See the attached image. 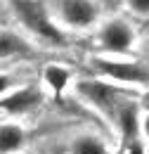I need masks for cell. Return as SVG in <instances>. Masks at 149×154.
<instances>
[{
  "mask_svg": "<svg viewBox=\"0 0 149 154\" xmlns=\"http://www.w3.org/2000/svg\"><path fill=\"white\" fill-rule=\"evenodd\" d=\"M40 100V90H36L33 85H21L14 93H10L7 97L0 100V112L5 114H24L29 109H33Z\"/></svg>",
  "mask_w": 149,
  "mask_h": 154,
  "instance_id": "10",
  "label": "cell"
},
{
  "mask_svg": "<svg viewBox=\"0 0 149 154\" xmlns=\"http://www.w3.org/2000/svg\"><path fill=\"white\" fill-rule=\"evenodd\" d=\"M121 154H147V145H144L142 140L128 142V145H123V152Z\"/></svg>",
  "mask_w": 149,
  "mask_h": 154,
  "instance_id": "15",
  "label": "cell"
},
{
  "mask_svg": "<svg viewBox=\"0 0 149 154\" xmlns=\"http://www.w3.org/2000/svg\"><path fill=\"white\" fill-rule=\"evenodd\" d=\"M26 145V131L17 121L0 123V154H19Z\"/></svg>",
  "mask_w": 149,
  "mask_h": 154,
  "instance_id": "11",
  "label": "cell"
},
{
  "mask_svg": "<svg viewBox=\"0 0 149 154\" xmlns=\"http://www.w3.org/2000/svg\"><path fill=\"white\" fill-rule=\"evenodd\" d=\"M66 152L69 154H116L109 137L99 131H93V128H85V131H78V133L71 135Z\"/></svg>",
  "mask_w": 149,
  "mask_h": 154,
  "instance_id": "7",
  "label": "cell"
},
{
  "mask_svg": "<svg viewBox=\"0 0 149 154\" xmlns=\"http://www.w3.org/2000/svg\"><path fill=\"white\" fill-rule=\"evenodd\" d=\"M95 50L104 57H135L140 48L137 26L128 14H109L93 33Z\"/></svg>",
  "mask_w": 149,
  "mask_h": 154,
  "instance_id": "1",
  "label": "cell"
},
{
  "mask_svg": "<svg viewBox=\"0 0 149 154\" xmlns=\"http://www.w3.org/2000/svg\"><path fill=\"white\" fill-rule=\"evenodd\" d=\"M147 154H149V145H147Z\"/></svg>",
  "mask_w": 149,
  "mask_h": 154,
  "instance_id": "16",
  "label": "cell"
},
{
  "mask_svg": "<svg viewBox=\"0 0 149 154\" xmlns=\"http://www.w3.org/2000/svg\"><path fill=\"white\" fill-rule=\"evenodd\" d=\"M140 137L144 145H149V109L144 107H142V121H140Z\"/></svg>",
  "mask_w": 149,
  "mask_h": 154,
  "instance_id": "14",
  "label": "cell"
},
{
  "mask_svg": "<svg viewBox=\"0 0 149 154\" xmlns=\"http://www.w3.org/2000/svg\"><path fill=\"white\" fill-rule=\"evenodd\" d=\"M38 48L17 31H0V64L5 59H19L36 55Z\"/></svg>",
  "mask_w": 149,
  "mask_h": 154,
  "instance_id": "9",
  "label": "cell"
},
{
  "mask_svg": "<svg viewBox=\"0 0 149 154\" xmlns=\"http://www.w3.org/2000/svg\"><path fill=\"white\" fill-rule=\"evenodd\" d=\"M140 121H142V102L135 95H128L116 109L111 121V133L121 140V145H128L140 137Z\"/></svg>",
  "mask_w": 149,
  "mask_h": 154,
  "instance_id": "6",
  "label": "cell"
},
{
  "mask_svg": "<svg viewBox=\"0 0 149 154\" xmlns=\"http://www.w3.org/2000/svg\"><path fill=\"white\" fill-rule=\"evenodd\" d=\"M12 14L17 17L21 29L36 38L40 45H52V48H64L69 33H64L57 21L52 19L45 0H10Z\"/></svg>",
  "mask_w": 149,
  "mask_h": 154,
  "instance_id": "2",
  "label": "cell"
},
{
  "mask_svg": "<svg viewBox=\"0 0 149 154\" xmlns=\"http://www.w3.org/2000/svg\"><path fill=\"white\" fill-rule=\"evenodd\" d=\"M17 88H21L19 76H14L12 71H5V69H0V100H2V97H7L10 93H14Z\"/></svg>",
  "mask_w": 149,
  "mask_h": 154,
  "instance_id": "13",
  "label": "cell"
},
{
  "mask_svg": "<svg viewBox=\"0 0 149 154\" xmlns=\"http://www.w3.org/2000/svg\"><path fill=\"white\" fill-rule=\"evenodd\" d=\"M71 93L76 95V100L81 104H85L97 116L109 121V126L114 121V114H116L118 104L128 95H132L130 90H126V88H121V85H116V83L107 81V78H99V76L76 78L74 85H71Z\"/></svg>",
  "mask_w": 149,
  "mask_h": 154,
  "instance_id": "4",
  "label": "cell"
},
{
  "mask_svg": "<svg viewBox=\"0 0 149 154\" xmlns=\"http://www.w3.org/2000/svg\"><path fill=\"white\" fill-rule=\"evenodd\" d=\"M95 76L107 78L116 85L144 95L149 93V64L137 57H104V55H95L90 59Z\"/></svg>",
  "mask_w": 149,
  "mask_h": 154,
  "instance_id": "3",
  "label": "cell"
},
{
  "mask_svg": "<svg viewBox=\"0 0 149 154\" xmlns=\"http://www.w3.org/2000/svg\"><path fill=\"white\" fill-rule=\"evenodd\" d=\"M121 2L130 19L149 21V0H121Z\"/></svg>",
  "mask_w": 149,
  "mask_h": 154,
  "instance_id": "12",
  "label": "cell"
},
{
  "mask_svg": "<svg viewBox=\"0 0 149 154\" xmlns=\"http://www.w3.org/2000/svg\"><path fill=\"white\" fill-rule=\"evenodd\" d=\"M43 85L52 93V95H62L64 90H71L74 85V69L66 66V64H59V62H50L43 66V74H40Z\"/></svg>",
  "mask_w": 149,
  "mask_h": 154,
  "instance_id": "8",
  "label": "cell"
},
{
  "mask_svg": "<svg viewBox=\"0 0 149 154\" xmlns=\"http://www.w3.org/2000/svg\"><path fill=\"white\" fill-rule=\"evenodd\" d=\"M45 5L64 33H95L107 17L99 0H45Z\"/></svg>",
  "mask_w": 149,
  "mask_h": 154,
  "instance_id": "5",
  "label": "cell"
}]
</instances>
